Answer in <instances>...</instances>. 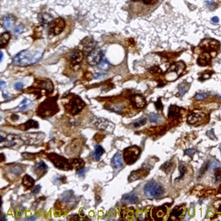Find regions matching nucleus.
I'll return each mask as SVG.
<instances>
[{"instance_id": "nucleus-3", "label": "nucleus", "mask_w": 221, "mask_h": 221, "mask_svg": "<svg viewBox=\"0 0 221 221\" xmlns=\"http://www.w3.org/2000/svg\"><path fill=\"white\" fill-rule=\"evenodd\" d=\"M144 193L149 199H158L163 195L164 189L160 184H158L154 181H151V182H148L145 185Z\"/></svg>"}, {"instance_id": "nucleus-1", "label": "nucleus", "mask_w": 221, "mask_h": 221, "mask_svg": "<svg viewBox=\"0 0 221 221\" xmlns=\"http://www.w3.org/2000/svg\"><path fill=\"white\" fill-rule=\"evenodd\" d=\"M42 55V52L35 50H25L18 54L13 59V65L18 67H27L38 62Z\"/></svg>"}, {"instance_id": "nucleus-39", "label": "nucleus", "mask_w": 221, "mask_h": 221, "mask_svg": "<svg viewBox=\"0 0 221 221\" xmlns=\"http://www.w3.org/2000/svg\"><path fill=\"white\" fill-rule=\"evenodd\" d=\"M22 31H23V26H22V25H20L19 27H17V28L14 30V32H15L16 34H20V33L22 32Z\"/></svg>"}, {"instance_id": "nucleus-23", "label": "nucleus", "mask_w": 221, "mask_h": 221, "mask_svg": "<svg viewBox=\"0 0 221 221\" xmlns=\"http://www.w3.org/2000/svg\"><path fill=\"white\" fill-rule=\"evenodd\" d=\"M183 213H184V208L183 207H176L172 210L170 219H177L181 218Z\"/></svg>"}, {"instance_id": "nucleus-6", "label": "nucleus", "mask_w": 221, "mask_h": 221, "mask_svg": "<svg viewBox=\"0 0 221 221\" xmlns=\"http://www.w3.org/2000/svg\"><path fill=\"white\" fill-rule=\"evenodd\" d=\"M140 148L136 146H133V147H127L126 149H124V160L125 163L128 165H131L133 163H135L139 156H140Z\"/></svg>"}, {"instance_id": "nucleus-24", "label": "nucleus", "mask_w": 221, "mask_h": 221, "mask_svg": "<svg viewBox=\"0 0 221 221\" xmlns=\"http://www.w3.org/2000/svg\"><path fill=\"white\" fill-rule=\"evenodd\" d=\"M22 184L24 185L25 188H31V187H32L33 184H34V180H33L31 176L25 175V176L23 177V179H22Z\"/></svg>"}, {"instance_id": "nucleus-14", "label": "nucleus", "mask_w": 221, "mask_h": 221, "mask_svg": "<svg viewBox=\"0 0 221 221\" xmlns=\"http://www.w3.org/2000/svg\"><path fill=\"white\" fill-rule=\"evenodd\" d=\"M148 174V170H144V169H139L137 171H135L133 172H131L129 178H128V181L129 182H134V181H136L138 179H143L145 178Z\"/></svg>"}, {"instance_id": "nucleus-11", "label": "nucleus", "mask_w": 221, "mask_h": 221, "mask_svg": "<svg viewBox=\"0 0 221 221\" xmlns=\"http://www.w3.org/2000/svg\"><path fill=\"white\" fill-rule=\"evenodd\" d=\"M206 114L200 110H194L191 115L188 116L187 122L190 124H197L199 123H202L206 119Z\"/></svg>"}, {"instance_id": "nucleus-15", "label": "nucleus", "mask_w": 221, "mask_h": 221, "mask_svg": "<svg viewBox=\"0 0 221 221\" xmlns=\"http://www.w3.org/2000/svg\"><path fill=\"white\" fill-rule=\"evenodd\" d=\"M15 24V18L11 15L6 16L2 19V27L6 30H12Z\"/></svg>"}, {"instance_id": "nucleus-47", "label": "nucleus", "mask_w": 221, "mask_h": 221, "mask_svg": "<svg viewBox=\"0 0 221 221\" xmlns=\"http://www.w3.org/2000/svg\"><path fill=\"white\" fill-rule=\"evenodd\" d=\"M4 97H5L6 100H9V99H10L9 95H8V94H6V93H4Z\"/></svg>"}, {"instance_id": "nucleus-5", "label": "nucleus", "mask_w": 221, "mask_h": 221, "mask_svg": "<svg viewBox=\"0 0 221 221\" xmlns=\"http://www.w3.org/2000/svg\"><path fill=\"white\" fill-rule=\"evenodd\" d=\"M84 107H85L84 102L77 96H74L71 101L66 105V110L72 115H76L83 110Z\"/></svg>"}, {"instance_id": "nucleus-33", "label": "nucleus", "mask_w": 221, "mask_h": 221, "mask_svg": "<svg viewBox=\"0 0 221 221\" xmlns=\"http://www.w3.org/2000/svg\"><path fill=\"white\" fill-rule=\"evenodd\" d=\"M148 118H149V121H150L151 123L158 124V123L161 122L160 116H159L158 114H157V113H151V114H149Z\"/></svg>"}, {"instance_id": "nucleus-35", "label": "nucleus", "mask_w": 221, "mask_h": 221, "mask_svg": "<svg viewBox=\"0 0 221 221\" xmlns=\"http://www.w3.org/2000/svg\"><path fill=\"white\" fill-rule=\"evenodd\" d=\"M110 64L107 60L103 59L101 63H100V68L101 69H103V70H108L110 68Z\"/></svg>"}, {"instance_id": "nucleus-22", "label": "nucleus", "mask_w": 221, "mask_h": 221, "mask_svg": "<svg viewBox=\"0 0 221 221\" xmlns=\"http://www.w3.org/2000/svg\"><path fill=\"white\" fill-rule=\"evenodd\" d=\"M209 62H210V56H209V54H206V53L202 54L199 56L198 61H197L198 65H200V66H206V65L209 64Z\"/></svg>"}, {"instance_id": "nucleus-36", "label": "nucleus", "mask_w": 221, "mask_h": 221, "mask_svg": "<svg viewBox=\"0 0 221 221\" xmlns=\"http://www.w3.org/2000/svg\"><path fill=\"white\" fill-rule=\"evenodd\" d=\"M179 170H180V172H181V174H180V176H179V178L178 179H176V182L177 181H180L181 179H183L184 177V175H185V173H186V168L184 167V165H183V164H181L180 165V167H179Z\"/></svg>"}, {"instance_id": "nucleus-42", "label": "nucleus", "mask_w": 221, "mask_h": 221, "mask_svg": "<svg viewBox=\"0 0 221 221\" xmlns=\"http://www.w3.org/2000/svg\"><path fill=\"white\" fill-rule=\"evenodd\" d=\"M15 88H16L18 90H20V89L23 88V83H22V82H17V83L15 84Z\"/></svg>"}, {"instance_id": "nucleus-45", "label": "nucleus", "mask_w": 221, "mask_h": 221, "mask_svg": "<svg viewBox=\"0 0 221 221\" xmlns=\"http://www.w3.org/2000/svg\"><path fill=\"white\" fill-rule=\"evenodd\" d=\"M40 189H41V187H40V186H37V187H35V189L33 190V193H34V194L38 193H39V191H40Z\"/></svg>"}, {"instance_id": "nucleus-4", "label": "nucleus", "mask_w": 221, "mask_h": 221, "mask_svg": "<svg viewBox=\"0 0 221 221\" xmlns=\"http://www.w3.org/2000/svg\"><path fill=\"white\" fill-rule=\"evenodd\" d=\"M48 158L50 160L53 161V163L54 164V166L60 170H64V171H70L73 167L70 164V161L67 160V158H65L62 156L56 155V154H49Z\"/></svg>"}, {"instance_id": "nucleus-30", "label": "nucleus", "mask_w": 221, "mask_h": 221, "mask_svg": "<svg viewBox=\"0 0 221 221\" xmlns=\"http://www.w3.org/2000/svg\"><path fill=\"white\" fill-rule=\"evenodd\" d=\"M10 39V34L8 32H4L1 34V37H0V43H1V46L2 47H5L6 44L8 42Z\"/></svg>"}, {"instance_id": "nucleus-19", "label": "nucleus", "mask_w": 221, "mask_h": 221, "mask_svg": "<svg viewBox=\"0 0 221 221\" xmlns=\"http://www.w3.org/2000/svg\"><path fill=\"white\" fill-rule=\"evenodd\" d=\"M82 43H83V51L85 53L89 54L95 47V41L90 38H88V39L84 40Z\"/></svg>"}, {"instance_id": "nucleus-44", "label": "nucleus", "mask_w": 221, "mask_h": 221, "mask_svg": "<svg viewBox=\"0 0 221 221\" xmlns=\"http://www.w3.org/2000/svg\"><path fill=\"white\" fill-rule=\"evenodd\" d=\"M156 107H157L158 110H159L160 108H162V104H160V100H158V102L156 103Z\"/></svg>"}, {"instance_id": "nucleus-7", "label": "nucleus", "mask_w": 221, "mask_h": 221, "mask_svg": "<svg viewBox=\"0 0 221 221\" xmlns=\"http://www.w3.org/2000/svg\"><path fill=\"white\" fill-rule=\"evenodd\" d=\"M0 142H1V147H20L22 143L21 139L18 136H12L9 135L6 137V139L4 138L3 134H1V137H0Z\"/></svg>"}, {"instance_id": "nucleus-43", "label": "nucleus", "mask_w": 221, "mask_h": 221, "mask_svg": "<svg viewBox=\"0 0 221 221\" xmlns=\"http://www.w3.org/2000/svg\"><path fill=\"white\" fill-rule=\"evenodd\" d=\"M207 167H208V163H206V164H205V165H204V166L202 167V169H201L202 171H200V175H202V174H203V173H204V172H205V171H206Z\"/></svg>"}, {"instance_id": "nucleus-20", "label": "nucleus", "mask_w": 221, "mask_h": 221, "mask_svg": "<svg viewBox=\"0 0 221 221\" xmlns=\"http://www.w3.org/2000/svg\"><path fill=\"white\" fill-rule=\"evenodd\" d=\"M181 117V109L176 106H171L169 109V119L177 120Z\"/></svg>"}, {"instance_id": "nucleus-31", "label": "nucleus", "mask_w": 221, "mask_h": 221, "mask_svg": "<svg viewBox=\"0 0 221 221\" xmlns=\"http://www.w3.org/2000/svg\"><path fill=\"white\" fill-rule=\"evenodd\" d=\"M31 105H32V102L30 100H28V99H24L23 102L20 104L19 109L20 110H26Z\"/></svg>"}, {"instance_id": "nucleus-37", "label": "nucleus", "mask_w": 221, "mask_h": 221, "mask_svg": "<svg viewBox=\"0 0 221 221\" xmlns=\"http://www.w3.org/2000/svg\"><path fill=\"white\" fill-rule=\"evenodd\" d=\"M146 124V119L145 118H141L140 120H137L136 122L133 123V125L134 127H139V126H142Z\"/></svg>"}, {"instance_id": "nucleus-34", "label": "nucleus", "mask_w": 221, "mask_h": 221, "mask_svg": "<svg viewBox=\"0 0 221 221\" xmlns=\"http://www.w3.org/2000/svg\"><path fill=\"white\" fill-rule=\"evenodd\" d=\"M132 1H135V2L140 1L142 4H144L146 6H155L159 0H132Z\"/></svg>"}, {"instance_id": "nucleus-8", "label": "nucleus", "mask_w": 221, "mask_h": 221, "mask_svg": "<svg viewBox=\"0 0 221 221\" xmlns=\"http://www.w3.org/2000/svg\"><path fill=\"white\" fill-rule=\"evenodd\" d=\"M103 52L99 49V48H94L89 54H88V57H87V60H88V63L91 66H95V65H98L100 64L102 61V58H103Z\"/></svg>"}, {"instance_id": "nucleus-27", "label": "nucleus", "mask_w": 221, "mask_h": 221, "mask_svg": "<svg viewBox=\"0 0 221 221\" xmlns=\"http://www.w3.org/2000/svg\"><path fill=\"white\" fill-rule=\"evenodd\" d=\"M189 88H190V84L187 83V82H184V83L180 84L179 87H178V89H179V95L180 96H184V94L187 92Z\"/></svg>"}, {"instance_id": "nucleus-29", "label": "nucleus", "mask_w": 221, "mask_h": 221, "mask_svg": "<svg viewBox=\"0 0 221 221\" xmlns=\"http://www.w3.org/2000/svg\"><path fill=\"white\" fill-rule=\"evenodd\" d=\"M24 126H23V129L24 130H28V129H30V128H38L39 127V124L37 123V122H35V121H33V120H30V121H28L26 124H23Z\"/></svg>"}, {"instance_id": "nucleus-17", "label": "nucleus", "mask_w": 221, "mask_h": 221, "mask_svg": "<svg viewBox=\"0 0 221 221\" xmlns=\"http://www.w3.org/2000/svg\"><path fill=\"white\" fill-rule=\"evenodd\" d=\"M132 102H133L134 105L138 109H142L146 106V101L142 95H138V94L134 95L132 97Z\"/></svg>"}, {"instance_id": "nucleus-13", "label": "nucleus", "mask_w": 221, "mask_h": 221, "mask_svg": "<svg viewBox=\"0 0 221 221\" xmlns=\"http://www.w3.org/2000/svg\"><path fill=\"white\" fill-rule=\"evenodd\" d=\"M167 212V208L165 206H161L158 207H153L151 210V216L153 219H160L164 217Z\"/></svg>"}, {"instance_id": "nucleus-18", "label": "nucleus", "mask_w": 221, "mask_h": 221, "mask_svg": "<svg viewBox=\"0 0 221 221\" xmlns=\"http://www.w3.org/2000/svg\"><path fill=\"white\" fill-rule=\"evenodd\" d=\"M123 200H124L126 204H129V205L136 204V203H138V201H139L138 196H137L135 193H126L125 195H124Z\"/></svg>"}, {"instance_id": "nucleus-2", "label": "nucleus", "mask_w": 221, "mask_h": 221, "mask_svg": "<svg viewBox=\"0 0 221 221\" xmlns=\"http://www.w3.org/2000/svg\"><path fill=\"white\" fill-rule=\"evenodd\" d=\"M56 98L54 99H48L43 102L38 109V115L41 117H48L55 114L58 110V106L55 102Z\"/></svg>"}, {"instance_id": "nucleus-50", "label": "nucleus", "mask_w": 221, "mask_h": 221, "mask_svg": "<svg viewBox=\"0 0 221 221\" xmlns=\"http://www.w3.org/2000/svg\"><path fill=\"white\" fill-rule=\"evenodd\" d=\"M219 212H220V213H221V206H220V207H219Z\"/></svg>"}, {"instance_id": "nucleus-28", "label": "nucleus", "mask_w": 221, "mask_h": 221, "mask_svg": "<svg viewBox=\"0 0 221 221\" xmlns=\"http://www.w3.org/2000/svg\"><path fill=\"white\" fill-rule=\"evenodd\" d=\"M104 153V149L101 146H96L95 147V151H94V158L96 160H100L101 157L103 155Z\"/></svg>"}, {"instance_id": "nucleus-26", "label": "nucleus", "mask_w": 221, "mask_h": 221, "mask_svg": "<svg viewBox=\"0 0 221 221\" xmlns=\"http://www.w3.org/2000/svg\"><path fill=\"white\" fill-rule=\"evenodd\" d=\"M35 169H36L35 172H36L37 174L41 175L40 172H41V174H42V173H44V172L46 171V170H47V166H46V164H45L43 161H40V162H38V163L36 164Z\"/></svg>"}, {"instance_id": "nucleus-16", "label": "nucleus", "mask_w": 221, "mask_h": 221, "mask_svg": "<svg viewBox=\"0 0 221 221\" xmlns=\"http://www.w3.org/2000/svg\"><path fill=\"white\" fill-rule=\"evenodd\" d=\"M111 166L115 170H121L124 167V160L120 153H116L111 159Z\"/></svg>"}, {"instance_id": "nucleus-48", "label": "nucleus", "mask_w": 221, "mask_h": 221, "mask_svg": "<svg viewBox=\"0 0 221 221\" xmlns=\"http://www.w3.org/2000/svg\"><path fill=\"white\" fill-rule=\"evenodd\" d=\"M104 76V75H103V74L99 73V74H97V75H95V76H94V77H100V76Z\"/></svg>"}, {"instance_id": "nucleus-40", "label": "nucleus", "mask_w": 221, "mask_h": 221, "mask_svg": "<svg viewBox=\"0 0 221 221\" xmlns=\"http://www.w3.org/2000/svg\"><path fill=\"white\" fill-rule=\"evenodd\" d=\"M194 152H195V150H194L193 148H190V149H186V150L184 151V153H185L186 155H189V156H193V155L194 154Z\"/></svg>"}, {"instance_id": "nucleus-41", "label": "nucleus", "mask_w": 221, "mask_h": 221, "mask_svg": "<svg viewBox=\"0 0 221 221\" xmlns=\"http://www.w3.org/2000/svg\"><path fill=\"white\" fill-rule=\"evenodd\" d=\"M85 171H86V170H85L84 168H81V169H79V170L77 171V175H79V176H81V177H84Z\"/></svg>"}, {"instance_id": "nucleus-21", "label": "nucleus", "mask_w": 221, "mask_h": 221, "mask_svg": "<svg viewBox=\"0 0 221 221\" xmlns=\"http://www.w3.org/2000/svg\"><path fill=\"white\" fill-rule=\"evenodd\" d=\"M110 125H112V124L104 118H98L95 122V126L101 130H107V128Z\"/></svg>"}, {"instance_id": "nucleus-10", "label": "nucleus", "mask_w": 221, "mask_h": 221, "mask_svg": "<svg viewBox=\"0 0 221 221\" xmlns=\"http://www.w3.org/2000/svg\"><path fill=\"white\" fill-rule=\"evenodd\" d=\"M184 67H185V66H184V63H182V62H180V63H178V64L172 66V67L169 69L168 73L166 75V79L169 80V81L172 80V76H174V79H176L177 77L180 76V75L184 71Z\"/></svg>"}, {"instance_id": "nucleus-49", "label": "nucleus", "mask_w": 221, "mask_h": 221, "mask_svg": "<svg viewBox=\"0 0 221 221\" xmlns=\"http://www.w3.org/2000/svg\"><path fill=\"white\" fill-rule=\"evenodd\" d=\"M4 86H5V82H4V81H1V89H3Z\"/></svg>"}, {"instance_id": "nucleus-9", "label": "nucleus", "mask_w": 221, "mask_h": 221, "mask_svg": "<svg viewBox=\"0 0 221 221\" xmlns=\"http://www.w3.org/2000/svg\"><path fill=\"white\" fill-rule=\"evenodd\" d=\"M65 26H66V23L63 19L59 18V19L54 20L50 25V34H52V35L60 34L64 31Z\"/></svg>"}, {"instance_id": "nucleus-25", "label": "nucleus", "mask_w": 221, "mask_h": 221, "mask_svg": "<svg viewBox=\"0 0 221 221\" xmlns=\"http://www.w3.org/2000/svg\"><path fill=\"white\" fill-rule=\"evenodd\" d=\"M70 164L72 165L74 169H76V170H79L81 168L84 167V161L83 159H80V158H75V159H72L70 160Z\"/></svg>"}, {"instance_id": "nucleus-32", "label": "nucleus", "mask_w": 221, "mask_h": 221, "mask_svg": "<svg viewBox=\"0 0 221 221\" xmlns=\"http://www.w3.org/2000/svg\"><path fill=\"white\" fill-rule=\"evenodd\" d=\"M52 17L51 16H49V15H47V14H44V15H41V16H40V20H41V24L43 25V26H46L50 21H52Z\"/></svg>"}, {"instance_id": "nucleus-46", "label": "nucleus", "mask_w": 221, "mask_h": 221, "mask_svg": "<svg viewBox=\"0 0 221 221\" xmlns=\"http://www.w3.org/2000/svg\"><path fill=\"white\" fill-rule=\"evenodd\" d=\"M212 22H213V23H218V22H219V18L214 17V18L212 19Z\"/></svg>"}, {"instance_id": "nucleus-12", "label": "nucleus", "mask_w": 221, "mask_h": 221, "mask_svg": "<svg viewBox=\"0 0 221 221\" xmlns=\"http://www.w3.org/2000/svg\"><path fill=\"white\" fill-rule=\"evenodd\" d=\"M82 59H83V54L82 52L78 50H74L71 53V54L69 55V62L73 67H76V68H78L79 64L82 62Z\"/></svg>"}, {"instance_id": "nucleus-38", "label": "nucleus", "mask_w": 221, "mask_h": 221, "mask_svg": "<svg viewBox=\"0 0 221 221\" xmlns=\"http://www.w3.org/2000/svg\"><path fill=\"white\" fill-rule=\"evenodd\" d=\"M206 97H207V94L205 93V92H200V93L195 95V99H197V100H204Z\"/></svg>"}]
</instances>
